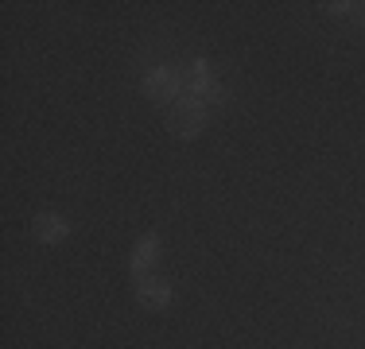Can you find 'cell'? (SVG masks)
<instances>
[{"label":"cell","instance_id":"cell-1","mask_svg":"<svg viewBox=\"0 0 365 349\" xmlns=\"http://www.w3.org/2000/svg\"><path fill=\"white\" fill-rule=\"evenodd\" d=\"M206 125V105L198 98H190V93H182V98L171 105V132L182 136V140H195L202 132Z\"/></svg>","mask_w":365,"mask_h":349},{"label":"cell","instance_id":"cell-2","mask_svg":"<svg viewBox=\"0 0 365 349\" xmlns=\"http://www.w3.org/2000/svg\"><path fill=\"white\" fill-rule=\"evenodd\" d=\"M144 93L155 101H179L182 98V82H179V70L160 66V70H148L144 78Z\"/></svg>","mask_w":365,"mask_h":349},{"label":"cell","instance_id":"cell-3","mask_svg":"<svg viewBox=\"0 0 365 349\" xmlns=\"http://www.w3.org/2000/svg\"><path fill=\"white\" fill-rule=\"evenodd\" d=\"M136 299H140V307H148V311H163L171 303V287L160 283V279H152V276H136Z\"/></svg>","mask_w":365,"mask_h":349},{"label":"cell","instance_id":"cell-4","mask_svg":"<svg viewBox=\"0 0 365 349\" xmlns=\"http://www.w3.org/2000/svg\"><path fill=\"white\" fill-rule=\"evenodd\" d=\"M31 233H36L43 244H55V241H63L66 233H71V225H66V217H58V214H39L36 222H31Z\"/></svg>","mask_w":365,"mask_h":349},{"label":"cell","instance_id":"cell-5","mask_svg":"<svg viewBox=\"0 0 365 349\" xmlns=\"http://www.w3.org/2000/svg\"><path fill=\"white\" fill-rule=\"evenodd\" d=\"M155 252H160V237H155V233H148V237L136 241V249H133V272L136 276H144L148 268L155 264Z\"/></svg>","mask_w":365,"mask_h":349},{"label":"cell","instance_id":"cell-6","mask_svg":"<svg viewBox=\"0 0 365 349\" xmlns=\"http://www.w3.org/2000/svg\"><path fill=\"white\" fill-rule=\"evenodd\" d=\"M350 16H354L358 24H365V4H350Z\"/></svg>","mask_w":365,"mask_h":349}]
</instances>
